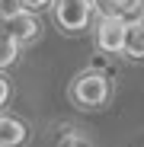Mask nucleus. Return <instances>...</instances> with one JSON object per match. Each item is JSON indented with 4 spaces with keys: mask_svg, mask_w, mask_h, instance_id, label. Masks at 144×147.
I'll return each mask as SVG.
<instances>
[{
    "mask_svg": "<svg viewBox=\"0 0 144 147\" xmlns=\"http://www.w3.org/2000/svg\"><path fill=\"white\" fill-rule=\"evenodd\" d=\"M67 99L80 112H103L112 102V80H109V74L96 70V67L80 70L77 77L70 80V86H67Z\"/></svg>",
    "mask_w": 144,
    "mask_h": 147,
    "instance_id": "obj_1",
    "label": "nucleus"
},
{
    "mask_svg": "<svg viewBox=\"0 0 144 147\" xmlns=\"http://www.w3.org/2000/svg\"><path fill=\"white\" fill-rule=\"evenodd\" d=\"M93 0H55L51 3V19L64 35H83L93 26Z\"/></svg>",
    "mask_w": 144,
    "mask_h": 147,
    "instance_id": "obj_2",
    "label": "nucleus"
},
{
    "mask_svg": "<svg viewBox=\"0 0 144 147\" xmlns=\"http://www.w3.org/2000/svg\"><path fill=\"white\" fill-rule=\"evenodd\" d=\"M128 22L131 19H122V16H99V22H96V48L109 58L125 55Z\"/></svg>",
    "mask_w": 144,
    "mask_h": 147,
    "instance_id": "obj_3",
    "label": "nucleus"
},
{
    "mask_svg": "<svg viewBox=\"0 0 144 147\" xmlns=\"http://www.w3.org/2000/svg\"><path fill=\"white\" fill-rule=\"evenodd\" d=\"M7 32H10L19 45H32V42L42 35V22H39V16H35L32 10H22V13H16V16L7 19Z\"/></svg>",
    "mask_w": 144,
    "mask_h": 147,
    "instance_id": "obj_4",
    "label": "nucleus"
},
{
    "mask_svg": "<svg viewBox=\"0 0 144 147\" xmlns=\"http://www.w3.org/2000/svg\"><path fill=\"white\" fill-rule=\"evenodd\" d=\"M29 125L19 115L0 112V147H26L29 144Z\"/></svg>",
    "mask_w": 144,
    "mask_h": 147,
    "instance_id": "obj_5",
    "label": "nucleus"
},
{
    "mask_svg": "<svg viewBox=\"0 0 144 147\" xmlns=\"http://www.w3.org/2000/svg\"><path fill=\"white\" fill-rule=\"evenodd\" d=\"M99 16H122V19H138L144 0H93Z\"/></svg>",
    "mask_w": 144,
    "mask_h": 147,
    "instance_id": "obj_6",
    "label": "nucleus"
},
{
    "mask_svg": "<svg viewBox=\"0 0 144 147\" xmlns=\"http://www.w3.org/2000/svg\"><path fill=\"white\" fill-rule=\"evenodd\" d=\"M125 58H131V61H144V26H141L138 19H131V22H128Z\"/></svg>",
    "mask_w": 144,
    "mask_h": 147,
    "instance_id": "obj_7",
    "label": "nucleus"
},
{
    "mask_svg": "<svg viewBox=\"0 0 144 147\" xmlns=\"http://www.w3.org/2000/svg\"><path fill=\"white\" fill-rule=\"evenodd\" d=\"M19 42L10 35V32H3L0 35V70H7V67H13L16 61H19Z\"/></svg>",
    "mask_w": 144,
    "mask_h": 147,
    "instance_id": "obj_8",
    "label": "nucleus"
},
{
    "mask_svg": "<svg viewBox=\"0 0 144 147\" xmlns=\"http://www.w3.org/2000/svg\"><path fill=\"white\" fill-rule=\"evenodd\" d=\"M58 147H96L87 134H80V131H67L61 141H58Z\"/></svg>",
    "mask_w": 144,
    "mask_h": 147,
    "instance_id": "obj_9",
    "label": "nucleus"
},
{
    "mask_svg": "<svg viewBox=\"0 0 144 147\" xmlns=\"http://www.w3.org/2000/svg\"><path fill=\"white\" fill-rule=\"evenodd\" d=\"M10 99H13V80L7 77L3 70H0V112L10 106Z\"/></svg>",
    "mask_w": 144,
    "mask_h": 147,
    "instance_id": "obj_10",
    "label": "nucleus"
},
{
    "mask_svg": "<svg viewBox=\"0 0 144 147\" xmlns=\"http://www.w3.org/2000/svg\"><path fill=\"white\" fill-rule=\"evenodd\" d=\"M0 13H3V16L10 19V16L22 13V7H19V0H0Z\"/></svg>",
    "mask_w": 144,
    "mask_h": 147,
    "instance_id": "obj_11",
    "label": "nucleus"
},
{
    "mask_svg": "<svg viewBox=\"0 0 144 147\" xmlns=\"http://www.w3.org/2000/svg\"><path fill=\"white\" fill-rule=\"evenodd\" d=\"M55 0H19V7L22 10H32V13H39V10H45V7H51Z\"/></svg>",
    "mask_w": 144,
    "mask_h": 147,
    "instance_id": "obj_12",
    "label": "nucleus"
},
{
    "mask_svg": "<svg viewBox=\"0 0 144 147\" xmlns=\"http://www.w3.org/2000/svg\"><path fill=\"white\" fill-rule=\"evenodd\" d=\"M3 32H7V16L0 13V35H3Z\"/></svg>",
    "mask_w": 144,
    "mask_h": 147,
    "instance_id": "obj_13",
    "label": "nucleus"
},
{
    "mask_svg": "<svg viewBox=\"0 0 144 147\" xmlns=\"http://www.w3.org/2000/svg\"><path fill=\"white\" fill-rule=\"evenodd\" d=\"M138 22H141V26H144V7H141V13H138Z\"/></svg>",
    "mask_w": 144,
    "mask_h": 147,
    "instance_id": "obj_14",
    "label": "nucleus"
}]
</instances>
